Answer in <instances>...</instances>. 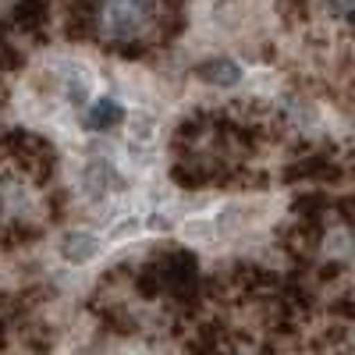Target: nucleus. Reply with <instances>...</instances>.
<instances>
[{"label":"nucleus","mask_w":355,"mask_h":355,"mask_svg":"<svg viewBox=\"0 0 355 355\" xmlns=\"http://www.w3.org/2000/svg\"><path fill=\"white\" fill-rule=\"evenodd\" d=\"M64 96L71 107H89V100H93V78H89V71H71L64 78Z\"/></svg>","instance_id":"6"},{"label":"nucleus","mask_w":355,"mask_h":355,"mask_svg":"<svg viewBox=\"0 0 355 355\" xmlns=\"http://www.w3.org/2000/svg\"><path fill=\"white\" fill-rule=\"evenodd\" d=\"M57 249H61V259L64 263L85 266V263H93L103 252V239H100V234H93V231H68Z\"/></svg>","instance_id":"3"},{"label":"nucleus","mask_w":355,"mask_h":355,"mask_svg":"<svg viewBox=\"0 0 355 355\" xmlns=\"http://www.w3.org/2000/svg\"><path fill=\"white\" fill-rule=\"evenodd\" d=\"M182 239L192 242V245H206L217 239V220L214 217H192L185 227H182Z\"/></svg>","instance_id":"7"},{"label":"nucleus","mask_w":355,"mask_h":355,"mask_svg":"<svg viewBox=\"0 0 355 355\" xmlns=\"http://www.w3.org/2000/svg\"><path fill=\"white\" fill-rule=\"evenodd\" d=\"M128 128H132V142L135 146H150L157 139V117L153 114H135Z\"/></svg>","instance_id":"8"},{"label":"nucleus","mask_w":355,"mask_h":355,"mask_svg":"<svg viewBox=\"0 0 355 355\" xmlns=\"http://www.w3.org/2000/svg\"><path fill=\"white\" fill-rule=\"evenodd\" d=\"M348 25H352V28H355V11H348Z\"/></svg>","instance_id":"11"},{"label":"nucleus","mask_w":355,"mask_h":355,"mask_svg":"<svg viewBox=\"0 0 355 355\" xmlns=\"http://www.w3.org/2000/svg\"><path fill=\"white\" fill-rule=\"evenodd\" d=\"M153 15V0H107L103 8V28L114 40H128Z\"/></svg>","instance_id":"1"},{"label":"nucleus","mask_w":355,"mask_h":355,"mask_svg":"<svg viewBox=\"0 0 355 355\" xmlns=\"http://www.w3.org/2000/svg\"><path fill=\"white\" fill-rule=\"evenodd\" d=\"M121 185H125V178H121V171H117L110 160H89L82 167V189H85L89 199H107Z\"/></svg>","instance_id":"2"},{"label":"nucleus","mask_w":355,"mask_h":355,"mask_svg":"<svg viewBox=\"0 0 355 355\" xmlns=\"http://www.w3.org/2000/svg\"><path fill=\"white\" fill-rule=\"evenodd\" d=\"M202 82H210V85H234V82H242V64H234L231 57H214V61H206V64H199V71H196Z\"/></svg>","instance_id":"5"},{"label":"nucleus","mask_w":355,"mask_h":355,"mask_svg":"<svg viewBox=\"0 0 355 355\" xmlns=\"http://www.w3.org/2000/svg\"><path fill=\"white\" fill-rule=\"evenodd\" d=\"M327 8H331V15H348V11H355V0H327Z\"/></svg>","instance_id":"10"},{"label":"nucleus","mask_w":355,"mask_h":355,"mask_svg":"<svg viewBox=\"0 0 355 355\" xmlns=\"http://www.w3.org/2000/svg\"><path fill=\"white\" fill-rule=\"evenodd\" d=\"M125 121V107L117 103L114 96H100V100H93L85 107V114H82V128L85 132H110V128H117Z\"/></svg>","instance_id":"4"},{"label":"nucleus","mask_w":355,"mask_h":355,"mask_svg":"<svg viewBox=\"0 0 355 355\" xmlns=\"http://www.w3.org/2000/svg\"><path fill=\"white\" fill-rule=\"evenodd\" d=\"M345 245H348V234L345 231H338V234H331V239H327V252H338L341 256V252H348Z\"/></svg>","instance_id":"9"}]
</instances>
